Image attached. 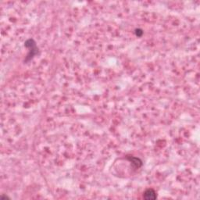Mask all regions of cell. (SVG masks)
Here are the masks:
<instances>
[{
	"mask_svg": "<svg viewBox=\"0 0 200 200\" xmlns=\"http://www.w3.org/2000/svg\"><path fill=\"white\" fill-rule=\"evenodd\" d=\"M143 198L147 200H154L157 198V195L154 190L152 188H149V189L146 190V191L143 193Z\"/></svg>",
	"mask_w": 200,
	"mask_h": 200,
	"instance_id": "2",
	"label": "cell"
},
{
	"mask_svg": "<svg viewBox=\"0 0 200 200\" xmlns=\"http://www.w3.org/2000/svg\"><path fill=\"white\" fill-rule=\"evenodd\" d=\"M128 160L130 162H131V163L134 165V167H136V168H139V167L142 165V162L141 161L140 159L139 158L133 157V156H128Z\"/></svg>",
	"mask_w": 200,
	"mask_h": 200,
	"instance_id": "3",
	"label": "cell"
},
{
	"mask_svg": "<svg viewBox=\"0 0 200 200\" xmlns=\"http://www.w3.org/2000/svg\"><path fill=\"white\" fill-rule=\"evenodd\" d=\"M24 46L28 49H29V53L27 56L26 62L29 61V60H32L34 56L39 53V49L37 47L36 42L34 41V39H28L26 42H24Z\"/></svg>",
	"mask_w": 200,
	"mask_h": 200,
	"instance_id": "1",
	"label": "cell"
},
{
	"mask_svg": "<svg viewBox=\"0 0 200 200\" xmlns=\"http://www.w3.org/2000/svg\"><path fill=\"white\" fill-rule=\"evenodd\" d=\"M135 34H136L138 37H141V36L143 35V31H142V30H141V29H136V30H135Z\"/></svg>",
	"mask_w": 200,
	"mask_h": 200,
	"instance_id": "4",
	"label": "cell"
}]
</instances>
